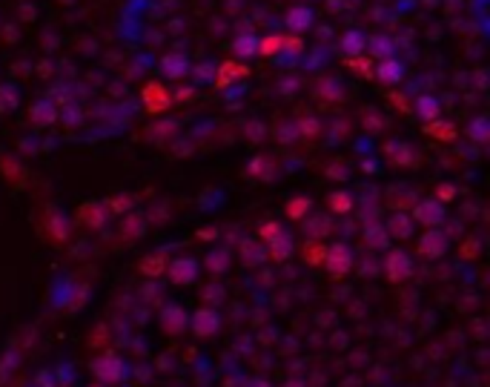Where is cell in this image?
Returning <instances> with one entry per match:
<instances>
[{
	"label": "cell",
	"instance_id": "6da1fadb",
	"mask_svg": "<svg viewBox=\"0 0 490 387\" xmlns=\"http://www.w3.org/2000/svg\"><path fill=\"white\" fill-rule=\"evenodd\" d=\"M198 273H201V262L198 258H192V255H178V258H172V262L166 264V278H169V284H175V287H190L195 278H198Z\"/></svg>",
	"mask_w": 490,
	"mask_h": 387
},
{
	"label": "cell",
	"instance_id": "7a4b0ae2",
	"mask_svg": "<svg viewBox=\"0 0 490 387\" xmlns=\"http://www.w3.org/2000/svg\"><path fill=\"white\" fill-rule=\"evenodd\" d=\"M384 273H387V281L398 284V281H408L413 276V258L408 250L396 247L384 255Z\"/></svg>",
	"mask_w": 490,
	"mask_h": 387
},
{
	"label": "cell",
	"instance_id": "3957f363",
	"mask_svg": "<svg viewBox=\"0 0 490 387\" xmlns=\"http://www.w3.org/2000/svg\"><path fill=\"white\" fill-rule=\"evenodd\" d=\"M324 267L330 276L344 278L353 270V250L347 244H330L324 247Z\"/></svg>",
	"mask_w": 490,
	"mask_h": 387
},
{
	"label": "cell",
	"instance_id": "277c9868",
	"mask_svg": "<svg viewBox=\"0 0 490 387\" xmlns=\"http://www.w3.org/2000/svg\"><path fill=\"white\" fill-rule=\"evenodd\" d=\"M92 373L98 376V384H118V381L126 379L129 367L118 356H101V359L92 362Z\"/></svg>",
	"mask_w": 490,
	"mask_h": 387
},
{
	"label": "cell",
	"instance_id": "5b68a950",
	"mask_svg": "<svg viewBox=\"0 0 490 387\" xmlns=\"http://www.w3.org/2000/svg\"><path fill=\"white\" fill-rule=\"evenodd\" d=\"M190 327H192V333H195L198 338H209V336H215V333L221 330V313H218L215 307L204 305V307H198V310L190 316Z\"/></svg>",
	"mask_w": 490,
	"mask_h": 387
},
{
	"label": "cell",
	"instance_id": "8992f818",
	"mask_svg": "<svg viewBox=\"0 0 490 387\" xmlns=\"http://www.w3.org/2000/svg\"><path fill=\"white\" fill-rule=\"evenodd\" d=\"M413 221L424 224V227H439L444 224V219H448V204H439L436 198H427V201H419L413 207Z\"/></svg>",
	"mask_w": 490,
	"mask_h": 387
},
{
	"label": "cell",
	"instance_id": "52a82bcc",
	"mask_svg": "<svg viewBox=\"0 0 490 387\" xmlns=\"http://www.w3.org/2000/svg\"><path fill=\"white\" fill-rule=\"evenodd\" d=\"M448 250H451V238L444 235V230H439V227H427L419 235V252L424 258H441Z\"/></svg>",
	"mask_w": 490,
	"mask_h": 387
},
{
	"label": "cell",
	"instance_id": "ba28073f",
	"mask_svg": "<svg viewBox=\"0 0 490 387\" xmlns=\"http://www.w3.org/2000/svg\"><path fill=\"white\" fill-rule=\"evenodd\" d=\"M161 327H164V333H169V336L184 333V330H190V313H187L181 305H166V307L161 310Z\"/></svg>",
	"mask_w": 490,
	"mask_h": 387
},
{
	"label": "cell",
	"instance_id": "9c48e42d",
	"mask_svg": "<svg viewBox=\"0 0 490 387\" xmlns=\"http://www.w3.org/2000/svg\"><path fill=\"white\" fill-rule=\"evenodd\" d=\"M405 63L398 58H387V61H379L376 69H373V78H379L384 86H398L405 80Z\"/></svg>",
	"mask_w": 490,
	"mask_h": 387
},
{
	"label": "cell",
	"instance_id": "30bf717a",
	"mask_svg": "<svg viewBox=\"0 0 490 387\" xmlns=\"http://www.w3.org/2000/svg\"><path fill=\"white\" fill-rule=\"evenodd\" d=\"M424 133H427L433 141H444V144H451V141H456L459 129H456V123H453V121H441V118H436V121H427V123H424Z\"/></svg>",
	"mask_w": 490,
	"mask_h": 387
},
{
	"label": "cell",
	"instance_id": "8fae6325",
	"mask_svg": "<svg viewBox=\"0 0 490 387\" xmlns=\"http://www.w3.org/2000/svg\"><path fill=\"white\" fill-rule=\"evenodd\" d=\"M384 230H387L390 238L405 241V238L413 235V219H410V215H405V212H396V215H390V221L384 224Z\"/></svg>",
	"mask_w": 490,
	"mask_h": 387
},
{
	"label": "cell",
	"instance_id": "7c38bea8",
	"mask_svg": "<svg viewBox=\"0 0 490 387\" xmlns=\"http://www.w3.org/2000/svg\"><path fill=\"white\" fill-rule=\"evenodd\" d=\"M161 72H164L166 78L178 80V78H187V75L192 72V63H190L187 55H166V58L161 61Z\"/></svg>",
	"mask_w": 490,
	"mask_h": 387
},
{
	"label": "cell",
	"instance_id": "4fadbf2b",
	"mask_svg": "<svg viewBox=\"0 0 490 387\" xmlns=\"http://www.w3.org/2000/svg\"><path fill=\"white\" fill-rule=\"evenodd\" d=\"M78 219L86 224V227H92V230H98V227H104V221L109 219V209H106V204H83L80 207V212H78Z\"/></svg>",
	"mask_w": 490,
	"mask_h": 387
},
{
	"label": "cell",
	"instance_id": "5bb4252c",
	"mask_svg": "<svg viewBox=\"0 0 490 387\" xmlns=\"http://www.w3.org/2000/svg\"><path fill=\"white\" fill-rule=\"evenodd\" d=\"M416 115H419L424 123L441 118V101H439L436 95H419V98H416Z\"/></svg>",
	"mask_w": 490,
	"mask_h": 387
},
{
	"label": "cell",
	"instance_id": "9a60e30c",
	"mask_svg": "<svg viewBox=\"0 0 490 387\" xmlns=\"http://www.w3.org/2000/svg\"><path fill=\"white\" fill-rule=\"evenodd\" d=\"M230 250L227 247H212L209 250V255H207V270L209 273H215V276H221V273H227V267H230Z\"/></svg>",
	"mask_w": 490,
	"mask_h": 387
},
{
	"label": "cell",
	"instance_id": "2e32d148",
	"mask_svg": "<svg viewBox=\"0 0 490 387\" xmlns=\"http://www.w3.org/2000/svg\"><path fill=\"white\" fill-rule=\"evenodd\" d=\"M166 252L164 250H155V252H149L144 262H141V270H144V276H149V278H158V276H164L166 273Z\"/></svg>",
	"mask_w": 490,
	"mask_h": 387
},
{
	"label": "cell",
	"instance_id": "e0dca14e",
	"mask_svg": "<svg viewBox=\"0 0 490 387\" xmlns=\"http://www.w3.org/2000/svg\"><path fill=\"white\" fill-rule=\"evenodd\" d=\"M327 204H330V212H336V215H350L353 207H355V198H353L350 190H333L330 198H327Z\"/></svg>",
	"mask_w": 490,
	"mask_h": 387
},
{
	"label": "cell",
	"instance_id": "ac0fdd59",
	"mask_svg": "<svg viewBox=\"0 0 490 387\" xmlns=\"http://www.w3.org/2000/svg\"><path fill=\"white\" fill-rule=\"evenodd\" d=\"M233 49H235V55H238L241 61L255 58V55H258V35H252V32L238 35V37H235V43H233Z\"/></svg>",
	"mask_w": 490,
	"mask_h": 387
},
{
	"label": "cell",
	"instance_id": "d6986e66",
	"mask_svg": "<svg viewBox=\"0 0 490 387\" xmlns=\"http://www.w3.org/2000/svg\"><path fill=\"white\" fill-rule=\"evenodd\" d=\"M341 49L350 55V58H355V55H362L365 49H367V35L365 32H359V29H353V32H347L344 37H341Z\"/></svg>",
	"mask_w": 490,
	"mask_h": 387
},
{
	"label": "cell",
	"instance_id": "ffe728a7",
	"mask_svg": "<svg viewBox=\"0 0 490 387\" xmlns=\"http://www.w3.org/2000/svg\"><path fill=\"white\" fill-rule=\"evenodd\" d=\"M287 49V37L284 35H267V37H258V55L264 58H276L278 52Z\"/></svg>",
	"mask_w": 490,
	"mask_h": 387
},
{
	"label": "cell",
	"instance_id": "44dd1931",
	"mask_svg": "<svg viewBox=\"0 0 490 387\" xmlns=\"http://www.w3.org/2000/svg\"><path fill=\"white\" fill-rule=\"evenodd\" d=\"M313 26V12H310L307 6H295L287 12V29L290 32H304Z\"/></svg>",
	"mask_w": 490,
	"mask_h": 387
},
{
	"label": "cell",
	"instance_id": "7402d4cb",
	"mask_svg": "<svg viewBox=\"0 0 490 387\" xmlns=\"http://www.w3.org/2000/svg\"><path fill=\"white\" fill-rule=\"evenodd\" d=\"M264 250H270L267 255L276 258V262H284V258H290V255H293V238H290L287 233H281V235H278V238H273L270 244H264Z\"/></svg>",
	"mask_w": 490,
	"mask_h": 387
},
{
	"label": "cell",
	"instance_id": "603a6c76",
	"mask_svg": "<svg viewBox=\"0 0 490 387\" xmlns=\"http://www.w3.org/2000/svg\"><path fill=\"white\" fill-rule=\"evenodd\" d=\"M55 118H58V106L52 101H37L32 106V121L37 126H49V123H55Z\"/></svg>",
	"mask_w": 490,
	"mask_h": 387
},
{
	"label": "cell",
	"instance_id": "cb8c5ba5",
	"mask_svg": "<svg viewBox=\"0 0 490 387\" xmlns=\"http://www.w3.org/2000/svg\"><path fill=\"white\" fill-rule=\"evenodd\" d=\"M241 75H247V66L235 69V63H221L212 80H215V86H230V83H233V80H238Z\"/></svg>",
	"mask_w": 490,
	"mask_h": 387
},
{
	"label": "cell",
	"instance_id": "d4e9b609",
	"mask_svg": "<svg viewBox=\"0 0 490 387\" xmlns=\"http://www.w3.org/2000/svg\"><path fill=\"white\" fill-rule=\"evenodd\" d=\"M467 135H470L476 144H484V141L490 138V121H487L484 115L473 118V121H470V126H467Z\"/></svg>",
	"mask_w": 490,
	"mask_h": 387
},
{
	"label": "cell",
	"instance_id": "484cf974",
	"mask_svg": "<svg viewBox=\"0 0 490 387\" xmlns=\"http://www.w3.org/2000/svg\"><path fill=\"white\" fill-rule=\"evenodd\" d=\"M370 49H373V61H376V58H379V61H387V58H393V52H396V47L390 43V37H384V35H379V37L370 40Z\"/></svg>",
	"mask_w": 490,
	"mask_h": 387
},
{
	"label": "cell",
	"instance_id": "4316f807",
	"mask_svg": "<svg viewBox=\"0 0 490 387\" xmlns=\"http://www.w3.org/2000/svg\"><path fill=\"white\" fill-rule=\"evenodd\" d=\"M365 241L370 244V247H379V250H387V244H390V235H387V230L384 227H367L365 230Z\"/></svg>",
	"mask_w": 490,
	"mask_h": 387
},
{
	"label": "cell",
	"instance_id": "83f0119b",
	"mask_svg": "<svg viewBox=\"0 0 490 387\" xmlns=\"http://www.w3.org/2000/svg\"><path fill=\"white\" fill-rule=\"evenodd\" d=\"M307 212H310V198H304V195H295L287 204V219H293V221H301Z\"/></svg>",
	"mask_w": 490,
	"mask_h": 387
},
{
	"label": "cell",
	"instance_id": "f1b7e54d",
	"mask_svg": "<svg viewBox=\"0 0 490 387\" xmlns=\"http://www.w3.org/2000/svg\"><path fill=\"white\" fill-rule=\"evenodd\" d=\"M347 63H350V69H355V75H365V78H373L376 61H370V58H362V55H355V58H350Z\"/></svg>",
	"mask_w": 490,
	"mask_h": 387
},
{
	"label": "cell",
	"instance_id": "f546056e",
	"mask_svg": "<svg viewBox=\"0 0 490 387\" xmlns=\"http://www.w3.org/2000/svg\"><path fill=\"white\" fill-rule=\"evenodd\" d=\"M281 233H284V227H281L278 221H267V224L258 230V241H261V244H270V241L278 238Z\"/></svg>",
	"mask_w": 490,
	"mask_h": 387
},
{
	"label": "cell",
	"instance_id": "4dcf8cb0",
	"mask_svg": "<svg viewBox=\"0 0 490 387\" xmlns=\"http://www.w3.org/2000/svg\"><path fill=\"white\" fill-rule=\"evenodd\" d=\"M250 176H255V172H261L264 178H270V158H252V164L247 166Z\"/></svg>",
	"mask_w": 490,
	"mask_h": 387
},
{
	"label": "cell",
	"instance_id": "1f68e13d",
	"mask_svg": "<svg viewBox=\"0 0 490 387\" xmlns=\"http://www.w3.org/2000/svg\"><path fill=\"white\" fill-rule=\"evenodd\" d=\"M129 207H132V198H129V195H123V198L109 201V207H106V209H109V212H126Z\"/></svg>",
	"mask_w": 490,
	"mask_h": 387
},
{
	"label": "cell",
	"instance_id": "d6a6232c",
	"mask_svg": "<svg viewBox=\"0 0 490 387\" xmlns=\"http://www.w3.org/2000/svg\"><path fill=\"white\" fill-rule=\"evenodd\" d=\"M204 298H207V301H224V290L215 287V284H209V287L204 290Z\"/></svg>",
	"mask_w": 490,
	"mask_h": 387
},
{
	"label": "cell",
	"instance_id": "836d02e7",
	"mask_svg": "<svg viewBox=\"0 0 490 387\" xmlns=\"http://www.w3.org/2000/svg\"><path fill=\"white\" fill-rule=\"evenodd\" d=\"M453 195H456L453 187H439V190H436V201H439V204H448Z\"/></svg>",
	"mask_w": 490,
	"mask_h": 387
},
{
	"label": "cell",
	"instance_id": "e575fe53",
	"mask_svg": "<svg viewBox=\"0 0 490 387\" xmlns=\"http://www.w3.org/2000/svg\"><path fill=\"white\" fill-rule=\"evenodd\" d=\"M247 387H273V384L267 381V379H250V381H247Z\"/></svg>",
	"mask_w": 490,
	"mask_h": 387
},
{
	"label": "cell",
	"instance_id": "d590c367",
	"mask_svg": "<svg viewBox=\"0 0 490 387\" xmlns=\"http://www.w3.org/2000/svg\"><path fill=\"white\" fill-rule=\"evenodd\" d=\"M284 387H304V381H298V379H293V381H287Z\"/></svg>",
	"mask_w": 490,
	"mask_h": 387
},
{
	"label": "cell",
	"instance_id": "8d00e7d4",
	"mask_svg": "<svg viewBox=\"0 0 490 387\" xmlns=\"http://www.w3.org/2000/svg\"><path fill=\"white\" fill-rule=\"evenodd\" d=\"M92 387H104V384H92Z\"/></svg>",
	"mask_w": 490,
	"mask_h": 387
}]
</instances>
